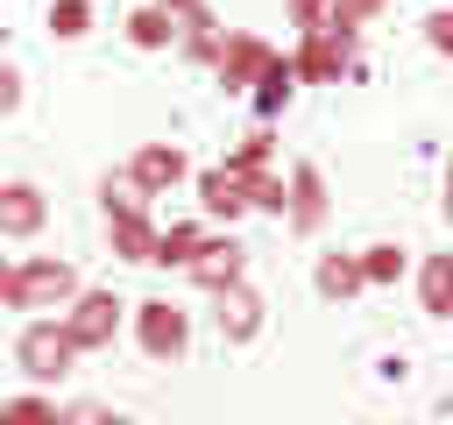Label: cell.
<instances>
[{
  "label": "cell",
  "instance_id": "cell-19",
  "mask_svg": "<svg viewBox=\"0 0 453 425\" xmlns=\"http://www.w3.org/2000/svg\"><path fill=\"white\" fill-rule=\"evenodd\" d=\"M311 283H319V298H354L361 290V269H354V255H326L311 269Z\"/></svg>",
  "mask_w": 453,
  "mask_h": 425
},
{
  "label": "cell",
  "instance_id": "cell-29",
  "mask_svg": "<svg viewBox=\"0 0 453 425\" xmlns=\"http://www.w3.org/2000/svg\"><path fill=\"white\" fill-rule=\"evenodd\" d=\"M14 106H21V71L0 64V113H14Z\"/></svg>",
  "mask_w": 453,
  "mask_h": 425
},
{
  "label": "cell",
  "instance_id": "cell-20",
  "mask_svg": "<svg viewBox=\"0 0 453 425\" xmlns=\"http://www.w3.org/2000/svg\"><path fill=\"white\" fill-rule=\"evenodd\" d=\"M418 290H425V312H432V319H446V305H453V269H446V255H425Z\"/></svg>",
  "mask_w": 453,
  "mask_h": 425
},
{
  "label": "cell",
  "instance_id": "cell-2",
  "mask_svg": "<svg viewBox=\"0 0 453 425\" xmlns=\"http://www.w3.org/2000/svg\"><path fill=\"white\" fill-rule=\"evenodd\" d=\"M120 312H127V305H120L113 290H78V298L64 305V319H57V326H64V340H71L78 354H92V347H113Z\"/></svg>",
  "mask_w": 453,
  "mask_h": 425
},
{
  "label": "cell",
  "instance_id": "cell-28",
  "mask_svg": "<svg viewBox=\"0 0 453 425\" xmlns=\"http://www.w3.org/2000/svg\"><path fill=\"white\" fill-rule=\"evenodd\" d=\"M290 14H297V28H319L333 14V0H290Z\"/></svg>",
  "mask_w": 453,
  "mask_h": 425
},
{
  "label": "cell",
  "instance_id": "cell-10",
  "mask_svg": "<svg viewBox=\"0 0 453 425\" xmlns=\"http://www.w3.org/2000/svg\"><path fill=\"white\" fill-rule=\"evenodd\" d=\"M283 191H290V198H283V212H290V227H297V234H311V227L326 220V177H319L311 163H297Z\"/></svg>",
  "mask_w": 453,
  "mask_h": 425
},
{
  "label": "cell",
  "instance_id": "cell-25",
  "mask_svg": "<svg viewBox=\"0 0 453 425\" xmlns=\"http://www.w3.org/2000/svg\"><path fill=\"white\" fill-rule=\"evenodd\" d=\"M0 425H57V411L42 397H14V404H0Z\"/></svg>",
  "mask_w": 453,
  "mask_h": 425
},
{
  "label": "cell",
  "instance_id": "cell-15",
  "mask_svg": "<svg viewBox=\"0 0 453 425\" xmlns=\"http://www.w3.org/2000/svg\"><path fill=\"white\" fill-rule=\"evenodd\" d=\"M177 42H184L191 57H219V42H226V35H219V21H212L205 7H191V14H177Z\"/></svg>",
  "mask_w": 453,
  "mask_h": 425
},
{
  "label": "cell",
  "instance_id": "cell-9",
  "mask_svg": "<svg viewBox=\"0 0 453 425\" xmlns=\"http://www.w3.org/2000/svg\"><path fill=\"white\" fill-rule=\"evenodd\" d=\"M241 262H248V248H241L234 234H226V241H212V234H205V248H198L184 269H191V283L219 290V283H241Z\"/></svg>",
  "mask_w": 453,
  "mask_h": 425
},
{
  "label": "cell",
  "instance_id": "cell-5",
  "mask_svg": "<svg viewBox=\"0 0 453 425\" xmlns=\"http://www.w3.org/2000/svg\"><path fill=\"white\" fill-rule=\"evenodd\" d=\"M347 42H354V28H347V21H319V28H304V42H297L290 71H297V78H311V85H333V78H340V64H347Z\"/></svg>",
  "mask_w": 453,
  "mask_h": 425
},
{
  "label": "cell",
  "instance_id": "cell-4",
  "mask_svg": "<svg viewBox=\"0 0 453 425\" xmlns=\"http://www.w3.org/2000/svg\"><path fill=\"white\" fill-rule=\"evenodd\" d=\"M134 340H142L149 361H177V354L191 347V319H184L170 298H149V305H134Z\"/></svg>",
  "mask_w": 453,
  "mask_h": 425
},
{
  "label": "cell",
  "instance_id": "cell-1",
  "mask_svg": "<svg viewBox=\"0 0 453 425\" xmlns=\"http://www.w3.org/2000/svg\"><path fill=\"white\" fill-rule=\"evenodd\" d=\"M71 298H78V269L57 262V255H35L21 269H0V305H14V312H64Z\"/></svg>",
  "mask_w": 453,
  "mask_h": 425
},
{
  "label": "cell",
  "instance_id": "cell-17",
  "mask_svg": "<svg viewBox=\"0 0 453 425\" xmlns=\"http://www.w3.org/2000/svg\"><path fill=\"white\" fill-rule=\"evenodd\" d=\"M403 262H411V255H403L396 241H375V248H361V255H354L361 283H396V276H403Z\"/></svg>",
  "mask_w": 453,
  "mask_h": 425
},
{
  "label": "cell",
  "instance_id": "cell-22",
  "mask_svg": "<svg viewBox=\"0 0 453 425\" xmlns=\"http://www.w3.org/2000/svg\"><path fill=\"white\" fill-rule=\"evenodd\" d=\"M99 198H106V220H120V212H142V205H149V191H142L127 170H120V177H106V184H99Z\"/></svg>",
  "mask_w": 453,
  "mask_h": 425
},
{
  "label": "cell",
  "instance_id": "cell-14",
  "mask_svg": "<svg viewBox=\"0 0 453 425\" xmlns=\"http://www.w3.org/2000/svg\"><path fill=\"white\" fill-rule=\"evenodd\" d=\"M127 42H134V50H163V42H177V14H163V7H134V14H127Z\"/></svg>",
  "mask_w": 453,
  "mask_h": 425
},
{
  "label": "cell",
  "instance_id": "cell-8",
  "mask_svg": "<svg viewBox=\"0 0 453 425\" xmlns=\"http://www.w3.org/2000/svg\"><path fill=\"white\" fill-rule=\"evenodd\" d=\"M42 220H50V198L35 191V184H0V234L7 241H28V234H42Z\"/></svg>",
  "mask_w": 453,
  "mask_h": 425
},
{
  "label": "cell",
  "instance_id": "cell-27",
  "mask_svg": "<svg viewBox=\"0 0 453 425\" xmlns=\"http://www.w3.org/2000/svg\"><path fill=\"white\" fill-rule=\"evenodd\" d=\"M425 42H432V50H453V14H446V7L425 21Z\"/></svg>",
  "mask_w": 453,
  "mask_h": 425
},
{
  "label": "cell",
  "instance_id": "cell-21",
  "mask_svg": "<svg viewBox=\"0 0 453 425\" xmlns=\"http://www.w3.org/2000/svg\"><path fill=\"white\" fill-rule=\"evenodd\" d=\"M226 170H234V177H255V170H269V128L241 135V142H234V156H226Z\"/></svg>",
  "mask_w": 453,
  "mask_h": 425
},
{
  "label": "cell",
  "instance_id": "cell-13",
  "mask_svg": "<svg viewBox=\"0 0 453 425\" xmlns=\"http://www.w3.org/2000/svg\"><path fill=\"white\" fill-rule=\"evenodd\" d=\"M106 234H113V255H127V262H149V255H156L149 212H120V220H106Z\"/></svg>",
  "mask_w": 453,
  "mask_h": 425
},
{
  "label": "cell",
  "instance_id": "cell-23",
  "mask_svg": "<svg viewBox=\"0 0 453 425\" xmlns=\"http://www.w3.org/2000/svg\"><path fill=\"white\" fill-rule=\"evenodd\" d=\"M241 191H248V205H255V212H276V220H283V198H290V191H283V177L255 170V177H241Z\"/></svg>",
  "mask_w": 453,
  "mask_h": 425
},
{
  "label": "cell",
  "instance_id": "cell-12",
  "mask_svg": "<svg viewBox=\"0 0 453 425\" xmlns=\"http://www.w3.org/2000/svg\"><path fill=\"white\" fill-rule=\"evenodd\" d=\"M198 205H205L212 220H241V212H248V191H241V177L219 163V170H205V177H198Z\"/></svg>",
  "mask_w": 453,
  "mask_h": 425
},
{
  "label": "cell",
  "instance_id": "cell-30",
  "mask_svg": "<svg viewBox=\"0 0 453 425\" xmlns=\"http://www.w3.org/2000/svg\"><path fill=\"white\" fill-rule=\"evenodd\" d=\"M149 7H163V14H191V7H205V0H149Z\"/></svg>",
  "mask_w": 453,
  "mask_h": 425
},
{
  "label": "cell",
  "instance_id": "cell-6",
  "mask_svg": "<svg viewBox=\"0 0 453 425\" xmlns=\"http://www.w3.org/2000/svg\"><path fill=\"white\" fill-rule=\"evenodd\" d=\"M262 312H269V305H262V290H248V283H219V290H212V326H219V340H234V347L262 333Z\"/></svg>",
  "mask_w": 453,
  "mask_h": 425
},
{
  "label": "cell",
  "instance_id": "cell-16",
  "mask_svg": "<svg viewBox=\"0 0 453 425\" xmlns=\"http://www.w3.org/2000/svg\"><path fill=\"white\" fill-rule=\"evenodd\" d=\"M198 248H205V227H163V234H156V255H149V262H163V269H184V262H191Z\"/></svg>",
  "mask_w": 453,
  "mask_h": 425
},
{
  "label": "cell",
  "instance_id": "cell-11",
  "mask_svg": "<svg viewBox=\"0 0 453 425\" xmlns=\"http://www.w3.org/2000/svg\"><path fill=\"white\" fill-rule=\"evenodd\" d=\"M127 177H134L142 191H170V184L184 177V149H177V142H149V149L127 163Z\"/></svg>",
  "mask_w": 453,
  "mask_h": 425
},
{
  "label": "cell",
  "instance_id": "cell-24",
  "mask_svg": "<svg viewBox=\"0 0 453 425\" xmlns=\"http://www.w3.org/2000/svg\"><path fill=\"white\" fill-rule=\"evenodd\" d=\"M85 28H92V0H57V7H50V35L78 42Z\"/></svg>",
  "mask_w": 453,
  "mask_h": 425
},
{
  "label": "cell",
  "instance_id": "cell-3",
  "mask_svg": "<svg viewBox=\"0 0 453 425\" xmlns=\"http://www.w3.org/2000/svg\"><path fill=\"white\" fill-rule=\"evenodd\" d=\"M14 361H21V375H28V382H57V375H71L78 347L64 340V326H57V319H28V326H21V340H14Z\"/></svg>",
  "mask_w": 453,
  "mask_h": 425
},
{
  "label": "cell",
  "instance_id": "cell-26",
  "mask_svg": "<svg viewBox=\"0 0 453 425\" xmlns=\"http://www.w3.org/2000/svg\"><path fill=\"white\" fill-rule=\"evenodd\" d=\"M57 425H127V418L106 404H71V411H57Z\"/></svg>",
  "mask_w": 453,
  "mask_h": 425
},
{
  "label": "cell",
  "instance_id": "cell-7",
  "mask_svg": "<svg viewBox=\"0 0 453 425\" xmlns=\"http://www.w3.org/2000/svg\"><path fill=\"white\" fill-rule=\"evenodd\" d=\"M212 64H219V85H226V92H248V85H255V78L276 64V50H269L262 35H226Z\"/></svg>",
  "mask_w": 453,
  "mask_h": 425
},
{
  "label": "cell",
  "instance_id": "cell-18",
  "mask_svg": "<svg viewBox=\"0 0 453 425\" xmlns=\"http://www.w3.org/2000/svg\"><path fill=\"white\" fill-rule=\"evenodd\" d=\"M248 92H255V106H262V113H276V106L297 92V71H290V57H276V64H269V71H262Z\"/></svg>",
  "mask_w": 453,
  "mask_h": 425
}]
</instances>
